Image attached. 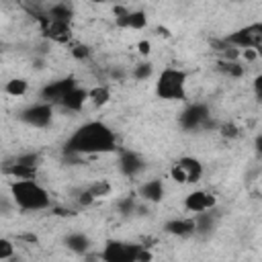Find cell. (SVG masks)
<instances>
[{"instance_id": "1", "label": "cell", "mask_w": 262, "mask_h": 262, "mask_svg": "<svg viewBox=\"0 0 262 262\" xmlns=\"http://www.w3.org/2000/svg\"><path fill=\"white\" fill-rule=\"evenodd\" d=\"M117 147L115 131L102 121H86L82 123L66 141L63 149L72 156H88V154H111Z\"/></svg>"}, {"instance_id": "2", "label": "cell", "mask_w": 262, "mask_h": 262, "mask_svg": "<svg viewBox=\"0 0 262 262\" xmlns=\"http://www.w3.org/2000/svg\"><path fill=\"white\" fill-rule=\"evenodd\" d=\"M10 201L20 211H45L51 207V196L37 180H14L10 184Z\"/></svg>"}, {"instance_id": "3", "label": "cell", "mask_w": 262, "mask_h": 262, "mask_svg": "<svg viewBox=\"0 0 262 262\" xmlns=\"http://www.w3.org/2000/svg\"><path fill=\"white\" fill-rule=\"evenodd\" d=\"M186 72L180 68H164L156 78V96L170 102L186 100Z\"/></svg>"}, {"instance_id": "4", "label": "cell", "mask_w": 262, "mask_h": 262, "mask_svg": "<svg viewBox=\"0 0 262 262\" xmlns=\"http://www.w3.org/2000/svg\"><path fill=\"white\" fill-rule=\"evenodd\" d=\"M225 43H229L231 47L246 51V49H260L262 47V20L250 23L246 27H239L235 31H231L225 39Z\"/></svg>"}, {"instance_id": "5", "label": "cell", "mask_w": 262, "mask_h": 262, "mask_svg": "<svg viewBox=\"0 0 262 262\" xmlns=\"http://www.w3.org/2000/svg\"><path fill=\"white\" fill-rule=\"evenodd\" d=\"M141 244L121 242V239H108L104 248L98 252L100 262H137Z\"/></svg>"}, {"instance_id": "6", "label": "cell", "mask_w": 262, "mask_h": 262, "mask_svg": "<svg viewBox=\"0 0 262 262\" xmlns=\"http://www.w3.org/2000/svg\"><path fill=\"white\" fill-rule=\"evenodd\" d=\"M203 164L192 156H182L170 168V178L178 184H194L203 178Z\"/></svg>"}, {"instance_id": "7", "label": "cell", "mask_w": 262, "mask_h": 262, "mask_svg": "<svg viewBox=\"0 0 262 262\" xmlns=\"http://www.w3.org/2000/svg\"><path fill=\"white\" fill-rule=\"evenodd\" d=\"M180 127L186 131H194V129H205L211 125V113L209 106L203 102H192L188 104L182 113H180Z\"/></svg>"}, {"instance_id": "8", "label": "cell", "mask_w": 262, "mask_h": 262, "mask_svg": "<svg viewBox=\"0 0 262 262\" xmlns=\"http://www.w3.org/2000/svg\"><path fill=\"white\" fill-rule=\"evenodd\" d=\"M51 119H53V104L49 102H33L31 106H27L23 113H20V121L27 123L29 127H35V129H45L51 125Z\"/></svg>"}, {"instance_id": "9", "label": "cell", "mask_w": 262, "mask_h": 262, "mask_svg": "<svg viewBox=\"0 0 262 262\" xmlns=\"http://www.w3.org/2000/svg\"><path fill=\"white\" fill-rule=\"evenodd\" d=\"M184 209L192 215H199V213H205V211H211L217 207V199L213 192L209 190H203V188H196V190H190L184 201H182Z\"/></svg>"}, {"instance_id": "10", "label": "cell", "mask_w": 262, "mask_h": 262, "mask_svg": "<svg viewBox=\"0 0 262 262\" xmlns=\"http://www.w3.org/2000/svg\"><path fill=\"white\" fill-rule=\"evenodd\" d=\"M76 86H78V84H76L74 78H61V80H55V82L45 84V86L41 88V92H39V98H41L43 102H49V104H59V102L66 98V94H68L70 90H74Z\"/></svg>"}, {"instance_id": "11", "label": "cell", "mask_w": 262, "mask_h": 262, "mask_svg": "<svg viewBox=\"0 0 262 262\" xmlns=\"http://www.w3.org/2000/svg\"><path fill=\"white\" fill-rule=\"evenodd\" d=\"M41 20V31L47 39L55 41V43H68L72 39V25L70 23H61V20H51L45 14L39 16Z\"/></svg>"}, {"instance_id": "12", "label": "cell", "mask_w": 262, "mask_h": 262, "mask_svg": "<svg viewBox=\"0 0 262 262\" xmlns=\"http://www.w3.org/2000/svg\"><path fill=\"white\" fill-rule=\"evenodd\" d=\"M117 166H119L121 174L133 178V176H137V174H141V172L145 170V160H143L137 151H133V149H123V151L119 154Z\"/></svg>"}, {"instance_id": "13", "label": "cell", "mask_w": 262, "mask_h": 262, "mask_svg": "<svg viewBox=\"0 0 262 262\" xmlns=\"http://www.w3.org/2000/svg\"><path fill=\"white\" fill-rule=\"evenodd\" d=\"M115 25L119 29H131V31H141L147 27V14L143 10H125L119 8L117 10V18Z\"/></svg>"}, {"instance_id": "14", "label": "cell", "mask_w": 262, "mask_h": 262, "mask_svg": "<svg viewBox=\"0 0 262 262\" xmlns=\"http://www.w3.org/2000/svg\"><path fill=\"white\" fill-rule=\"evenodd\" d=\"M166 233L174 235V237H190L196 235V223L194 217H174L170 221L164 223Z\"/></svg>"}, {"instance_id": "15", "label": "cell", "mask_w": 262, "mask_h": 262, "mask_svg": "<svg viewBox=\"0 0 262 262\" xmlns=\"http://www.w3.org/2000/svg\"><path fill=\"white\" fill-rule=\"evenodd\" d=\"M164 192H166V188L160 178H149V180L141 182L137 188V194L147 203H160L164 199Z\"/></svg>"}, {"instance_id": "16", "label": "cell", "mask_w": 262, "mask_h": 262, "mask_svg": "<svg viewBox=\"0 0 262 262\" xmlns=\"http://www.w3.org/2000/svg\"><path fill=\"white\" fill-rule=\"evenodd\" d=\"M86 100H88V90L82 88V86H76L74 90H70L66 94V98L59 102V106L66 108V111H70V113H78V111H82V106H84Z\"/></svg>"}, {"instance_id": "17", "label": "cell", "mask_w": 262, "mask_h": 262, "mask_svg": "<svg viewBox=\"0 0 262 262\" xmlns=\"http://www.w3.org/2000/svg\"><path fill=\"white\" fill-rule=\"evenodd\" d=\"M4 174L12 176L14 180H37V166L12 162V164L4 166Z\"/></svg>"}, {"instance_id": "18", "label": "cell", "mask_w": 262, "mask_h": 262, "mask_svg": "<svg viewBox=\"0 0 262 262\" xmlns=\"http://www.w3.org/2000/svg\"><path fill=\"white\" fill-rule=\"evenodd\" d=\"M63 244H66V248L68 250H72V252H76V254H88L90 252V237L86 235V233H82V231H72V233H68L66 235V239H63Z\"/></svg>"}, {"instance_id": "19", "label": "cell", "mask_w": 262, "mask_h": 262, "mask_svg": "<svg viewBox=\"0 0 262 262\" xmlns=\"http://www.w3.org/2000/svg\"><path fill=\"white\" fill-rule=\"evenodd\" d=\"M194 217V223H196V235H211L213 229L217 227V213L215 209L211 211H205V213H199V215H192Z\"/></svg>"}, {"instance_id": "20", "label": "cell", "mask_w": 262, "mask_h": 262, "mask_svg": "<svg viewBox=\"0 0 262 262\" xmlns=\"http://www.w3.org/2000/svg\"><path fill=\"white\" fill-rule=\"evenodd\" d=\"M47 18L51 20H61V23H72V16H74V10L70 4L66 2H59V4H51L45 12Z\"/></svg>"}, {"instance_id": "21", "label": "cell", "mask_w": 262, "mask_h": 262, "mask_svg": "<svg viewBox=\"0 0 262 262\" xmlns=\"http://www.w3.org/2000/svg\"><path fill=\"white\" fill-rule=\"evenodd\" d=\"M217 70L223 76H229V78H242L244 72H246L239 61H227V59H219L217 61Z\"/></svg>"}, {"instance_id": "22", "label": "cell", "mask_w": 262, "mask_h": 262, "mask_svg": "<svg viewBox=\"0 0 262 262\" xmlns=\"http://www.w3.org/2000/svg\"><path fill=\"white\" fill-rule=\"evenodd\" d=\"M27 90H29V82H27L25 78H12V80H8V82L4 84V92H6L8 96H14V98L25 96Z\"/></svg>"}, {"instance_id": "23", "label": "cell", "mask_w": 262, "mask_h": 262, "mask_svg": "<svg viewBox=\"0 0 262 262\" xmlns=\"http://www.w3.org/2000/svg\"><path fill=\"white\" fill-rule=\"evenodd\" d=\"M108 98H111V90H108V86H104V84H98V86H94V88L88 90V100H90L94 106L106 104Z\"/></svg>"}, {"instance_id": "24", "label": "cell", "mask_w": 262, "mask_h": 262, "mask_svg": "<svg viewBox=\"0 0 262 262\" xmlns=\"http://www.w3.org/2000/svg\"><path fill=\"white\" fill-rule=\"evenodd\" d=\"M133 78L135 80H139V82H143V80H149L151 76H154V63L151 61H139V63H135L133 66Z\"/></svg>"}, {"instance_id": "25", "label": "cell", "mask_w": 262, "mask_h": 262, "mask_svg": "<svg viewBox=\"0 0 262 262\" xmlns=\"http://www.w3.org/2000/svg\"><path fill=\"white\" fill-rule=\"evenodd\" d=\"M117 209H119L121 215H131V213L137 209V201H135V196H133V194H127V196L119 199V201H117Z\"/></svg>"}, {"instance_id": "26", "label": "cell", "mask_w": 262, "mask_h": 262, "mask_svg": "<svg viewBox=\"0 0 262 262\" xmlns=\"http://www.w3.org/2000/svg\"><path fill=\"white\" fill-rule=\"evenodd\" d=\"M88 190H90V194H92L94 199H100V196H106V194L111 192V184H108L106 180H94V182L88 186Z\"/></svg>"}, {"instance_id": "27", "label": "cell", "mask_w": 262, "mask_h": 262, "mask_svg": "<svg viewBox=\"0 0 262 262\" xmlns=\"http://www.w3.org/2000/svg\"><path fill=\"white\" fill-rule=\"evenodd\" d=\"M14 256V244L8 237L0 239V260H10Z\"/></svg>"}, {"instance_id": "28", "label": "cell", "mask_w": 262, "mask_h": 262, "mask_svg": "<svg viewBox=\"0 0 262 262\" xmlns=\"http://www.w3.org/2000/svg\"><path fill=\"white\" fill-rule=\"evenodd\" d=\"M219 133H221L225 139H233V137L239 135V129H237L233 123H223V125L219 127Z\"/></svg>"}, {"instance_id": "29", "label": "cell", "mask_w": 262, "mask_h": 262, "mask_svg": "<svg viewBox=\"0 0 262 262\" xmlns=\"http://www.w3.org/2000/svg\"><path fill=\"white\" fill-rule=\"evenodd\" d=\"M72 55L76 59H86L90 55V49H88V45H74L72 47Z\"/></svg>"}, {"instance_id": "30", "label": "cell", "mask_w": 262, "mask_h": 262, "mask_svg": "<svg viewBox=\"0 0 262 262\" xmlns=\"http://www.w3.org/2000/svg\"><path fill=\"white\" fill-rule=\"evenodd\" d=\"M94 201H96V199L90 194V190H88V188H84V190H80V192H78V203H80L82 207H88V205H92Z\"/></svg>"}, {"instance_id": "31", "label": "cell", "mask_w": 262, "mask_h": 262, "mask_svg": "<svg viewBox=\"0 0 262 262\" xmlns=\"http://www.w3.org/2000/svg\"><path fill=\"white\" fill-rule=\"evenodd\" d=\"M137 47H139V53H141V55H147V53L151 51V45H149V41H141Z\"/></svg>"}, {"instance_id": "32", "label": "cell", "mask_w": 262, "mask_h": 262, "mask_svg": "<svg viewBox=\"0 0 262 262\" xmlns=\"http://www.w3.org/2000/svg\"><path fill=\"white\" fill-rule=\"evenodd\" d=\"M254 92H262V74H258L256 78H254Z\"/></svg>"}, {"instance_id": "33", "label": "cell", "mask_w": 262, "mask_h": 262, "mask_svg": "<svg viewBox=\"0 0 262 262\" xmlns=\"http://www.w3.org/2000/svg\"><path fill=\"white\" fill-rule=\"evenodd\" d=\"M254 94H256V98H258V102L262 104V92H254Z\"/></svg>"}]
</instances>
